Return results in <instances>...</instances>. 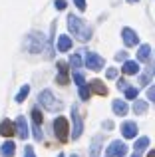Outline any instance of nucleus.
<instances>
[{"label": "nucleus", "instance_id": "obj_36", "mask_svg": "<svg viewBox=\"0 0 155 157\" xmlns=\"http://www.w3.org/2000/svg\"><path fill=\"white\" fill-rule=\"evenodd\" d=\"M149 157H155V151H149Z\"/></svg>", "mask_w": 155, "mask_h": 157}, {"label": "nucleus", "instance_id": "obj_37", "mask_svg": "<svg viewBox=\"0 0 155 157\" xmlns=\"http://www.w3.org/2000/svg\"><path fill=\"white\" fill-rule=\"evenodd\" d=\"M127 2H131V4H135V2H139V0H127Z\"/></svg>", "mask_w": 155, "mask_h": 157}, {"label": "nucleus", "instance_id": "obj_34", "mask_svg": "<svg viewBox=\"0 0 155 157\" xmlns=\"http://www.w3.org/2000/svg\"><path fill=\"white\" fill-rule=\"evenodd\" d=\"M117 88H119V90H125V88H127V82H125V80H119V82H117Z\"/></svg>", "mask_w": 155, "mask_h": 157}, {"label": "nucleus", "instance_id": "obj_21", "mask_svg": "<svg viewBox=\"0 0 155 157\" xmlns=\"http://www.w3.org/2000/svg\"><path fill=\"white\" fill-rule=\"evenodd\" d=\"M28 94H30V86H22V88H20V92L16 94V101H18V104H22V101L28 98Z\"/></svg>", "mask_w": 155, "mask_h": 157}, {"label": "nucleus", "instance_id": "obj_12", "mask_svg": "<svg viewBox=\"0 0 155 157\" xmlns=\"http://www.w3.org/2000/svg\"><path fill=\"white\" fill-rule=\"evenodd\" d=\"M121 135H123L125 139H133L137 135V125L133 121H125L123 125H121Z\"/></svg>", "mask_w": 155, "mask_h": 157}, {"label": "nucleus", "instance_id": "obj_17", "mask_svg": "<svg viewBox=\"0 0 155 157\" xmlns=\"http://www.w3.org/2000/svg\"><path fill=\"white\" fill-rule=\"evenodd\" d=\"M149 58H151V46H149V44L139 46V50H137V60L139 62H149Z\"/></svg>", "mask_w": 155, "mask_h": 157}, {"label": "nucleus", "instance_id": "obj_13", "mask_svg": "<svg viewBox=\"0 0 155 157\" xmlns=\"http://www.w3.org/2000/svg\"><path fill=\"white\" fill-rule=\"evenodd\" d=\"M88 88H89V92L97 94V96H108V88H105V84L101 80H92V84Z\"/></svg>", "mask_w": 155, "mask_h": 157}, {"label": "nucleus", "instance_id": "obj_25", "mask_svg": "<svg viewBox=\"0 0 155 157\" xmlns=\"http://www.w3.org/2000/svg\"><path fill=\"white\" fill-rule=\"evenodd\" d=\"M72 76H74V82L78 84V88H80V86H84V84H85V80H84V74H81L80 70H74V74H72Z\"/></svg>", "mask_w": 155, "mask_h": 157}, {"label": "nucleus", "instance_id": "obj_8", "mask_svg": "<svg viewBox=\"0 0 155 157\" xmlns=\"http://www.w3.org/2000/svg\"><path fill=\"white\" fill-rule=\"evenodd\" d=\"M121 38H123V44L127 48H133V46L139 44V38H137V34L131 28H123V30H121Z\"/></svg>", "mask_w": 155, "mask_h": 157}, {"label": "nucleus", "instance_id": "obj_10", "mask_svg": "<svg viewBox=\"0 0 155 157\" xmlns=\"http://www.w3.org/2000/svg\"><path fill=\"white\" fill-rule=\"evenodd\" d=\"M56 82H58L60 86H66L68 82H70V78H68V66H66V62H58V76H56Z\"/></svg>", "mask_w": 155, "mask_h": 157}, {"label": "nucleus", "instance_id": "obj_35", "mask_svg": "<svg viewBox=\"0 0 155 157\" xmlns=\"http://www.w3.org/2000/svg\"><path fill=\"white\" fill-rule=\"evenodd\" d=\"M104 127H105V129H112L113 123H112V121H104Z\"/></svg>", "mask_w": 155, "mask_h": 157}, {"label": "nucleus", "instance_id": "obj_7", "mask_svg": "<svg viewBox=\"0 0 155 157\" xmlns=\"http://www.w3.org/2000/svg\"><path fill=\"white\" fill-rule=\"evenodd\" d=\"M127 153V145L123 141H112L108 147V157H123Z\"/></svg>", "mask_w": 155, "mask_h": 157}, {"label": "nucleus", "instance_id": "obj_11", "mask_svg": "<svg viewBox=\"0 0 155 157\" xmlns=\"http://www.w3.org/2000/svg\"><path fill=\"white\" fill-rule=\"evenodd\" d=\"M16 129H18V137L20 139H28V121L24 115L16 117Z\"/></svg>", "mask_w": 155, "mask_h": 157}, {"label": "nucleus", "instance_id": "obj_30", "mask_svg": "<svg viewBox=\"0 0 155 157\" xmlns=\"http://www.w3.org/2000/svg\"><path fill=\"white\" fill-rule=\"evenodd\" d=\"M74 4H76L78 10H81V12L85 10V0H74Z\"/></svg>", "mask_w": 155, "mask_h": 157}, {"label": "nucleus", "instance_id": "obj_39", "mask_svg": "<svg viewBox=\"0 0 155 157\" xmlns=\"http://www.w3.org/2000/svg\"><path fill=\"white\" fill-rule=\"evenodd\" d=\"M58 157H64V155H62V153H60V155H58Z\"/></svg>", "mask_w": 155, "mask_h": 157}, {"label": "nucleus", "instance_id": "obj_26", "mask_svg": "<svg viewBox=\"0 0 155 157\" xmlns=\"http://www.w3.org/2000/svg\"><path fill=\"white\" fill-rule=\"evenodd\" d=\"M123 92H125V98H127V100H135V98H137V88H131V86H127Z\"/></svg>", "mask_w": 155, "mask_h": 157}, {"label": "nucleus", "instance_id": "obj_9", "mask_svg": "<svg viewBox=\"0 0 155 157\" xmlns=\"http://www.w3.org/2000/svg\"><path fill=\"white\" fill-rule=\"evenodd\" d=\"M32 125H34V137L36 139H42V129H40V125H42V113H40V109H32Z\"/></svg>", "mask_w": 155, "mask_h": 157}, {"label": "nucleus", "instance_id": "obj_29", "mask_svg": "<svg viewBox=\"0 0 155 157\" xmlns=\"http://www.w3.org/2000/svg\"><path fill=\"white\" fill-rule=\"evenodd\" d=\"M24 157H36L34 155V147H32V145H26V149H24Z\"/></svg>", "mask_w": 155, "mask_h": 157}, {"label": "nucleus", "instance_id": "obj_18", "mask_svg": "<svg viewBox=\"0 0 155 157\" xmlns=\"http://www.w3.org/2000/svg\"><path fill=\"white\" fill-rule=\"evenodd\" d=\"M14 153H16L14 141H6L2 147H0V155H2V157H14Z\"/></svg>", "mask_w": 155, "mask_h": 157}, {"label": "nucleus", "instance_id": "obj_24", "mask_svg": "<svg viewBox=\"0 0 155 157\" xmlns=\"http://www.w3.org/2000/svg\"><path fill=\"white\" fill-rule=\"evenodd\" d=\"M70 66L74 70H80V66H81V56L80 54H74V56L70 58Z\"/></svg>", "mask_w": 155, "mask_h": 157}, {"label": "nucleus", "instance_id": "obj_23", "mask_svg": "<svg viewBox=\"0 0 155 157\" xmlns=\"http://www.w3.org/2000/svg\"><path fill=\"white\" fill-rule=\"evenodd\" d=\"M149 82H151V68H147L143 74H141V78H139V86H147Z\"/></svg>", "mask_w": 155, "mask_h": 157}, {"label": "nucleus", "instance_id": "obj_22", "mask_svg": "<svg viewBox=\"0 0 155 157\" xmlns=\"http://www.w3.org/2000/svg\"><path fill=\"white\" fill-rule=\"evenodd\" d=\"M133 111H135L137 115H143L145 111H147V101H135V104H133Z\"/></svg>", "mask_w": 155, "mask_h": 157}, {"label": "nucleus", "instance_id": "obj_16", "mask_svg": "<svg viewBox=\"0 0 155 157\" xmlns=\"http://www.w3.org/2000/svg\"><path fill=\"white\" fill-rule=\"evenodd\" d=\"M112 107H113V113H115V115H121V117H123V115L129 111V105L125 104L123 100H113Z\"/></svg>", "mask_w": 155, "mask_h": 157}, {"label": "nucleus", "instance_id": "obj_32", "mask_svg": "<svg viewBox=\"0 0 155 157\" xmlns=\"http://www.w3.org/2000/svg\"><path fill=\"white\" fill-rule=\"evenodd\" d=\"M115 60H119V62L127 60V54H125V52H117V54H115Z\"/></svg>", "mask_w": 155, "mask_h": 157}, {"label": "nucleus", "instance_id": "obj_28", "mask_svg": "<svg viewBox=\"0 0 155 157\" xmlns=\"http://www.w3.org/2000/svg\"><path fill=\"white\" fill-rule=\"evenodd\" d=\"M105 74H108L109 80H115V78H117V70L115 68H108V72H105Z\"/></svg>", "mask_w": 155, "mask_h": 157}, {"label": "nucleus", "instance_id": "obj_38", "mask_svg": "<svg viewBox=\"0 0 155 157\" xmlns=\"http://www.w3.org/2000/svg\"><path fill=\"white\" fill-rule=\"evenodd\" d=\"M131 157H141V153H133V155H131Z\"/></svg>", "mask_w": 155, "mask_h": 157}, {"label": "nucleus", "instance_id": "obj_15", "mask_svg": "<svg viewBox=\"0 0 155 157\" xmlns=\"http://www.w3.org/2000/svg\"><path fill=\"white\" fill-rule=\"evenodd\" d=\"M0 135L2 137H12L14 135V123L10 119H2V123H0Z\"/></svg>", "mask_w": 155, "mask_h": 157}, {"label": "nucleus", "instance_id": "obj_4", "mask_svg": "<svg viewBox=\"0 0 155 157\" xmlns=\"http://www.w3.org/2000/svg\"><path fill=\"white\" fill-rule=\"evenodd\" d=\"M54 133H56V137H58L62 143L68 141V119L66 117L60 115V117L54 119Z\"/></svg>", "mask_w": 155, "mask_h": 157}, {"label": "nucleus", "instance_id": "obj_14", "mask_svg": "<svg viewBox=\"0 0 155 157\" xmlns=\"http://www.w3.org/2000/svg\"><path fill=\"white\" fill-rule=\"evenodd\" d=\"M56 48H58V52H68L72 48V38L68 34H62L56 40Z\"/></svg>", "mask_w": 155, "mask_h": 157}, {"label": "nucleus", "instance_id": "obj_2", "mask_svg": "<svg viewBox=\"0 0 155 157\" xmlns=\"http://www.w3.org/2000/svg\"><path fill=\"white\" fill-rule=\"evenodd\" d=\"M46 40H44V34H40V32H30V34L26 36V42H24V48H26L28 52L32 54H38L44 50V46H46Z\"/></svg>", "mask_w": 155, "mask_h": 157}, {"label": "nucleus", "instance_id": "obj_1", "mask_svg": "<svg viewBox=\"0 0 155 157\" xmlns=\"http://www.w3.org/2000/svg\"><path fill=\"white\" fill-rule=\"evenodd\" d=\"M68 28H70V32L80 40V42H88V40L92 38V28H89L81 18H78L76 14L68 16Z\"/></svg>", "mask_w": 155, "mask_h": 157}, {"label": "nucleus", "instance_id": "obj_6", "mask_svg": "<svg viewBox=\"0 0 155 157\" xmlns=\"http://www.w3.org/2000/svg\"><path fill=\"white\" fill-rule=\"evenodd\" d=\"M72 123H74V131H72V137L78 139L84 131V123H81V115H80V109L74 105L72 107Z\"/></svg>", "mask_w": 155, "mask_h": 157}, {"label": "nucleus", "instance_id": "obj_33", "mask_svg": "<svg viewBox=\"0 0 155 157\" xmlns=\"http://www.w3.org/2000/svg\"><path fill=\"white\" fill-rule=\"evenodd\" d=\"M147 98H149V101H151L153 98H155V90H153V86H151V88L147 90Z\"/></svg>", "mask_w": 155, "mask_h": 157}, {"label": "nucleus", "instance_id": "obj_20", "mask_svg": "<svg viewBox=\"0 0 155 157\" xmlns=\"http://www.w3.org/2000/svg\"><path fill=\"white\" fill-rule=\"evenodd\" d=\"M145 147H149V137H139L133 145V149H135V153H141Z\"/></svg>", "mask_w": 155, "mask_h": 157}, {"label": "nucleus", "instance_id": "obj_27", "mask_svg": "<svg viewBox=\"0 0 155 157\" xmlns=\"http://www.w3.org/2000/svg\"><path fill=\"white\" fill-rule=\"evenodd\" d=\"M80 98H81L84 101H88V100H89V88H88V84L80 86Z\"/></svg>", "mask_w": 155, "mask_h": 157}, {"label": "nucleus", "instance_id": "obj_19", "mask_svg": "<svg viewBox=\"0 0 155 157\" xmlns=\"http://www.w3.org/2000/svg\"><path fill=\"white\" fill-rule=\"evenodd\" d=\"M137 72H139V64H137V62H131V60L123 62V74L133 76V74H137Z\"/></svg>", "mask_w": 155, "mask_h": 157}, {"label": "nucleus", "instance_id": "obj_3", "mask_svg": "<svg viewBox=\"0 0 155 157\" xmlns=\"http://www.w3.org/2000/svg\"><path fill=\"white\" fill-rule=\"evenodd\" d=\"M38 101H40V104H42L44 107H46L48 111H58V109H62V101L56 100V98L52 96L50 90H44V92H40Z\"/></svg>", "mask_w": 155, "mask_h": 157}, {"label": "nucleus", "instance_id": "obj_31", "mask_svg": "<svg viewBox=\"0 0 155 157\" xmlns=\"http://www.w3.org/2000/svg\"><path fill=\"white\" fill-rule=\"evenodd\" d=\"M56 8H58V10H64V8H66V0H56Z\"/></svg>", "mask_w": 155, "mask_h": 157}, {"label": "nucleus", "instance_id": "obj_40", "mask_svg": "<svg viewBox=\"0 0 155 157\" xmlns=\"http://www.w3.org/2000/svg\"><path fill=\"white\" fill-rule=\"evenodd\" d=\"M72 157H78V155H72Z\"/></svg>", "mask_w": 155, "mask_h": 157}, {"label": "nucleus", "instance_id": "obj_5", "mask_svg": "<svg viewBox=\"0 0 155 157\" xmlns=\"http://www.w3.org/2000/svg\"><path fill=\"white\" fill-rule=\"evenodd\" d=\"M104 58L100 56V54H96V52H88L85 54V66H88L92 72H100L101 68H104Z\"/></svg>", "mask_w": 155, "mask_h": 157}]
</instances>
